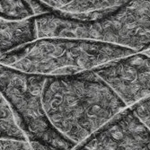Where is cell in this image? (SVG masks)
<instances>
[{
	"instance_id": "6da1fadb",
	"label": "cell",
	"mask_w": 150,
	"mask_h": 150,
	"mask_svg": "<svg viewBox=\"0 0 150 150\" xmlns=\"http://www.w3.org/2000/svg\"><path fill=\"white\" fill-rule=\"evenodd\" d=\"M42 98L52 126L76 146L128 108L93 70L47 76Z\"/></svg>"
},
{
	"instance_id": "7a4b0ae2",
	"label": "cell",
	"mask_w": 150,
	"mask_h": 150,
	"mask_svg": "<svg viewBox=\"0 0 150 150\" xmlns=\"http://www.w3.org/2000/svg\"><path fill=\"white\" fill-rule=\"evenodd\" d=\"M137 53L91 39L40 38L0 54V64L18 71L45 76L74 75Z\"/></svg>"
},
{
	"instance_id": "3957f363",
	"label": "cell",
	"mask_w": 150,
	"mask_h": 150,
	"mask_svg": "<svg viewBox=\"0 0 150 150\" xmlns=\"http://www.w3.org/2000/svg\"><path fill=\"white\" fill-rule=\"evenodd\" d=\"M36 39H91L142 52L150 49V0H128L108 16L81 20L50 12L34 16Z\"/></svg>"
},
{
	"instance_id": "277c9868",
	"label": "cell",
	"mask_w": 150,
	"mask_h": 150,
	"mask_svg": "<svg viewBox=\"0 0 150 150\" xmlns=\"http://www.w3.org/2000/svg\"><path fill=\"white\" fill-rule=\"evenodd\" d=\"M46 77L0 64V92L36 150H73L76 145L52 126L44 111L42 93Z\"/></svg>"
},
{
	"instance_id": "5b68a950",
	"label": "cell",
	"mask_w": 150,
	"mask_h": 150,
	"mask_svg": "<svg viewBox=\"0 0 150 150\" xmlns=\"http://www.w3.org/2000/svg\"><path fill=\"white\" fill-rule=\"evenodd\" d=\"M127 107L150 95V57L143 52L120 58L93 69Z\"/></svg>"
},
{
	"instance_id": "8992f818",
	"label": "cell",
	"mask_w": 150,
	"mask_h": 150,
	"mask_svg": "<svg viewBox=\"0 0 150 150\" xmlns=\"http://www.w3.org/2000/svg\"><path fill=\"white\" fill-rule=\"evenodd\" d=\"M81 147L86 150H150V130L128 107L93 133Z\"/></svg>"
},
{
	"instance_id": "52a82bcc",
	"label": "cell",
	"mask_w": 150,
	"mask_h": 150,
	"mask_svg": "<svg viewBox=\"0 0 150 150\" xmlns=\"http://www.w3.org/2000/svg\"><path fill=\"white\" fill-rule=\"evenodd\" d=\"M34 40V16L21 20L0 18V54L7 53Z\"/></svg>"
},
{
	"instance_id": "ba28073f",
	"label": "cell",
	"mask_w": 150,
	"mask_h": 150,
	"mask_svg": "<svg viewBox=\"0 0 150 150\" xmlns=\"http://www.w3.org/2000/svg\"><path fill=\"white\" fill-rule=\"evenodd\" d=\"M128 0H74L57 12L59 15L81 20H94L109 13L125 4Z\"/></svg>"
},
{
	"instance_id": "9c48e42d",
	"label": "cell",
	"mask_w": 150,
	"mask_h": 150,
	"mask_svg": "<svg viewBox=\"0 0 150 150\" xmlns=\"http://www.w3.org/2000/svg\"><path fill=\"white\" fill-rule=\"evenodd\" d=\"M52 12L38 0H0V18L21 20Z\"/></svg>"
},
{
	"instance_id": "30bf717a",
	"label": "cell",
	"mask_w": 150,
	"mask_h": 150,
	"mask_svg": "<svg viewBox=\"0 0 150 150\" xmlns=\"http://www.w3.org/2000/svg\"><path fill=\"white\" fill-rule=\"evenodd\" d=\"M0 139H16L27 140L20 129L12 109L0 92Z\"/></svg>"
},
{
	"instance_id": "8fae6325",
	"label": "cell",
	"mask_w": 150,
	"mask_h": 150,
	"mask_svg": "<svg viewBox=\"0 0 150 150\" xmlns=\"http://www.w3.org/2000/svg\"><path fill=\"white\" fill-rule=\"evenodd\" d=\"M129 108L150 130V95Z\"/></svg>"
},
{
	"instance_id": "7c38bea8",
	"label": "cell",
	"mask_w": 150,
	"mask_h": 150,
	"mask_svg": "<svg viewBox=\"0 0 150 150\" xmlns=\"http://www.w3.org/2000/svg\"><path fill=\"white\" fill-rule=\"evenodd\" d=\"M0 150H36L28 140L0 139Z\"/></svg>"
},
{
	"instance_id": "4fadbf2b",
	"label": "cell",
	"mask_w": 150,
	"mask_h": 150,
	"mask_svg": "<svg viewBox=\"0 0 150 150\" xmlns=\"http://www.w3.org/2000/svg\"><path fill=\"white\" fill-rule=\"evenodd\" d=\"M38 1L43 5L45 7L50 9V11H59L69 5L74 0H38Z\"/></svg>"
},
{
	"instance_id": "5bb4252c",
	"label": "cell",
	"mask_w": 150,
	"mask_h": 150,
	"mask_svg": "<svg viewBox=\"0 0 150 150\" xmlns=\"http://www.w3.org/2000/svg\"><path fill=\"white\" fill-rule=\"evenodd\" d=\"M142 52L145 53L146 55H147V56L150 57V49H148V50H144V51H142Z\"/></svg>"
},
{
	"instance_id": "9a60e30c",
	"label": "cell",
	"mask_w": 150,
	"mask_h": 150,
	"mask_svg": "<svg viewBox=\"0 0 150 150\" xmlns=\"http://www.w3.org/2000/svg\"><path fill=\"white\" fill-rule=\"evenodd\" d=\"M76 150H86V149H85V148H83V147H81V146H80V147H79V148H77Z\"/></svg>"
}]
</instances>
